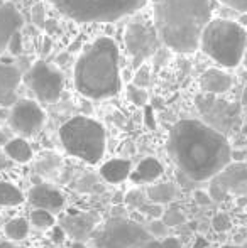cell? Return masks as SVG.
I'll use <instances>...</instances> for the list:
<instances>
[{
  "instance_id": "1",
  "label": "cell",
  "mask_w": 247,
  "mask_h": 248,
  "mask_svg": "<svg viewBox=\"0 0 247 248\" xmlns=\"http://www.w3.org/2000/svg\"><path fill=\"white\" fill-rule=\"evenodd\" d=\"M166 147L180 172L195 183L210 181L232 162L227 137L212 125L193 118L173 125Z\"/></svg>"
},
{
  "instance_id": "2",
  "label": "cell",
  "mask_w": 247,
  "mask_h": 248,
  "mask_svg": "<svg viewBox=\"0 0 247 248\" xmlns=\"http://www.w3.org/2000/svg\"><path fill=\"white\" fill-rule=\"evenodd\" d=\"M154 27L166 47L190 54L212 20V0H154Z\"/></svg>"
},
{
  "instance_id": "3",
  "label": "cell",
  "mask_w": 247,
  "mask_h": 248,
  "mask_svg": "<svg viewBox=\"0 0 247 248\" xmlns=\"http://www.w3.org/2000/svg\"><path fill=\"white\" fill-rule=\"evenodd\" d=\"M73 81L80 95L90 100L112 98L120 92V54L112 37L95 39L76 59Z\"/></svg>"
},
{
  "instance_id": "4",
  "label": "cell",
  "mask_w": 247,
  "mask_h": 248,
  "mask_svg": "<svg viewBox=\"0 0 247 248\" xmlns=\"http://www.w3.org/2000/svg\"><path fill=\"white\" fill-rule=\"evenodd\" d=\"M247 46L244 26L229 19H212L203 29L200 47L208 58L224 68L241 64Z\"/></svg>"
},
{
  "instance_id": "5",
  "label": "cell",
  "mask_w": 247,
  "mask_h": 248,
  "mask_svg": "<svg viewBox=\"0 0 247 248\" xmlns=\"http://www.w3.org/2000/svg\"><path fill=\"white\" fill-rule=\"evenodd\" d=\"M60 140L69 155L97 164L105 154V128L88 117H73L60 128Z\"/></svg>"
},
{
  "instance_id": "6",
  "label": "cell",
  "mask_w": 247,
  "mask_h": 248,
  "mask_svg": "<svg viewBox=\"0 0 247 248\" xmlns=\"http://www.w3.org/2000/svg\"><path fill=\"white\" fill-rule=\"evenodd\" d=\"M148 0H53L54 7L76 22H115L137 12Z\"/></svg>"
},
{
  "instance_id": "7",
  "label": "cell",
  "mask_w": 247,
  "mask_h": 248,
  "mask_svg": "<svg viewBox=\"0 0 247 248\" xmlns=\"http://www.w3.org/2000/svg\"><path fill=\"white\" fill-rule=\"evenodd\" d=\"M149 240L148 228L129 218H112L93 233L95 248H142Z\"/></svg>"
},
{
  "instance_id": "8",
  "label": "cell",
  "mask_w": 247,
  "mask_h": 248,
  "mask_svg": "<svg viewBox=\"0 0 247 248\" xmlns=\"http://www.w3.org/2000/svg\"><path fill=\"white\" fill-rule=\"evenodd\" d=\"M124 43L129 54L132 56V69H137L144 64L146 59L151 58L161 46L156 27H151L144 22H131L125 29Z\"/></svg>"
},
{
  "instance_id": "9",
  "label": "cell",
  "mask_w": 247,
  "mask_h": 248,
  "mask_svg": "<svg viewBox=\"0 0 247 248\" xmlns=\"http://www.w3.org/2000/svg\"><path fill=\"white\" fill-rule=\"evenodd\" d=\"M27 83L33 93L44 103H54L60 100L65 86L63 75L46 61H37L29 69Z\"/></svg>"
},
{
  "instance_id": "10",
  "label": "cell",
  "mask_w": 247,
  "mask_h": 248,
  "mask_svg": "<svg viewBox=\"0 0 247 248\" xmlns=\"http://www.w3.org/2000/svg\"><path fill=\"white\" fill-rule=\"evenodd\" d=\"M210 196L214 201H224L227 196H247V166L231 162L210 179Z\"/></svg>"
},
{
  "instance_id": "11",
  "label": "cell",
  "mask_w": 247,
  "mask_h": 248,
  "mask_svg": "<svg viewBox=\"0 0 247 248\" xmlns=\"http://www.w3.org/2000/svg\"><path fill=\"white\" fill-rule=\"evenodd\" d=\"M46 122V113L34 100H19L12 105L9 124L16 134L22 137L36 135Z\"/></svg>"
},
{
  "instance_id": "12",
  "label": "cell",
  "mask_w": 247,
  "mask_h": 248,
  "mask_svg": "<svg viewBox=\"0 0 247 248\" xmlns=\"http://www.w3.org/2000/svg\"><path fill=\"white\" fill-rule=\"evenodd\" d=\"M24 19L12 3H3L0 7V54L9 47V43L20 31Z\"/></svg>"
},
{
  "instance_id": "13",
  "label": "cell",
  "mask_w": 247,
  "mask_h": 248,
  "mask_svg": "<svg viewBox=\"0 0 247 248\" xmlns=\"http://www.w3.org/2000/svg\"><path fill=\"white\" fill-rule=\"evenodd\" d=\"M20 78L22 76L16 66L0 61V107H12L17 101Z\"/></svg>"
},
{
  "instance_id": "14",
  "label": "cell",
  "mask_w": 247,
  "mask_h": 248,
  "mask_svg": "<svg viewBox=\"0 0 247 248\" xmlns=\"http://www.w3.org/2000/svg\"><path fill=\"white\" fill-rule=\"evenodd\" d=\"M97 226V216L88 213H76V215H66L61 218V228L65 233L73 236L75 240H86L92 236Z\"/></svg>"
},
{
  "instance_id": "15",
  "label": "cell",
  "mask_w": 247,
  "mask_h": 248,
  "mask_svg": "<svg viewBox=\"0 0 247 248\" xmlns=\"http://www.w3.org/2000/svg\"><path fill=\"white\" fill-rule=\"evenodd\" d=\"M29 202L34 208L48 209V211H58L65 206V198L56 187L49 184H37L29 191Z\"/></svg>"
},
{
  "instance_id": "16",
  "label": "cell",
  "mask_w": 247,
  "mask_h": 248,
  "mask_svg": "<svg viewBox=\"0 0 247 248\" xmlns=\"http://www.w3.org/2000/svg\"><path fill=\"white\" fill-rule=\"evenodd\" d=\"M232 86V76L229 73L222 71V69H207L203 75L200 76V88L201 92L208 93V95H222V93L229 92Z\"/></svg>"
},
{
  "instance_id": "17",
  "label": "cell",
  "mask_w": 247,
  "mask_h": 248,
  "mask_svg": "<svg viewBox=\"0 0 247 248\" xmlns=\"http://www.w3.org/2000/svg\"><path fill=\"white\" fill-rule=\"evenodd\" d=\"M163 172H165L163 164L154 157H148L137 164L135 170H132L131 179L135 184H152L163 176Z\"/></svg>"
},
{
  "instance_id": "18",
  "label": "cell",
  "mask_w": 247,
  "mask_h": 248,
  "mask_svg": "<svg viewBox=\"0 0 247 248\" xmlns=\"http://www.w3.org/2000/svg\"><path fill=\"white\" fill-rule=\"evenodd\" d=\"M132 166L129 160L125 159H112L107 160L102 167H100V176L110 184H119L131 177Z\"/></svg>"
},
{
  "instance_id": "19",
  "label": "cell",
  "mask_w": 247,
  "mask_h": 248,
  "mask_svg": "<svg viewBox=\"0 0 247 248\" xmlns=\"http://www.w3.org/2000/svg\"><path fill=\"white\" fill-rule=\"evenodd\" d=\"M3 152L10 160L19 164H26L33 159V149H31L29 142L22 137L10 139L5 144V147H3Z\"/></svg>"
},
{
  "instance_id": "20",
  "label": "cell",
  "mask_w": 247,
  "mask_h": 248,
  "mask_svg": "<svg viewBox=\"0 0 247 248\" xmlns=\"http://www.w3.org/2000/svg\"><path fill=\"white\" fill-rule=\"evenodd\" d=\"M148 199L158 204H168L178 196V187L173 183H152L146 191Z\"/></svg>"
},
{
  "instance_id": "21",
  "label": "cell",
  "mask_w": 247,
  "mask_h": 248,
  "mask_svg": "<svg viewBox=\"0 0 247 248\" xmlns=\"http://www.w3.org/2000/svg\"><path fill=\"white\" fill-rule=\"evenodd\" d=\"M24 199L26 198L19 187L7 181H0V206H19Z\"/></svg>"
},
{
  "instance_id": "22",
  "label": "cell",
  "mask_w": 247,
  "mask_h": 248,
  "mask_svg": "<svg viewBox=\"0 0 247 248\" xmlns=\"http://www.w3.org/2000/svg\"><path fill=\"white\" fill-rule=\"evenodd\" d=\"M3 233L9 240L12 242H20L27 236L29 233V221L24 218H12L5 223L3 226Z\"/></svg>"
},
{
  "instance_id": "23",
  "label": "cell",
  "mask_w": 247,
  "mask_h": 248,
  "mask_svg": "<svg viewBox=\"0 0 247 248\" xmlns=\"http://www.w3.org/2000/svg\"><path fill=\"white\" fill-rule=\"evenodd\" d=\"M54 216L51 215L48 209H41V208H36L33 213H31V225H34L37 230H49V228H54Z\"/></svg>"
},
{
  "instance_id": "24",
  "label": "cell",
  "mask_w": 247,
  "mask_h": 248,
  "mask_svg": "<svg viewBox=\"0 0 247 248\" xmlns=\"http://www.w3.org/2000/svg\"><path fill=\"white\" fill-rule=\"evenodd\" d=\"M127 96H129V100H131L134 105H137V107H144V105L148 103V100H149L146 88L137 86V85L129 86V88H127Z\"/></svg>"
},
{
  "instance_id": "25",
  "label": "cell",
  "mask_w": 247,
  "mask_h": 248,
  "mask_svg": "<svg viewBox=\"0 0 247 248\" xmlns=\"http://www.w3.org/2000/svg\"><path fill=\"white\" fill-rule=\"evenodd\" d=\"M161 219L166 223V225L169 226V228H173V226H180V225H183V223L186 221L185 215H183V213L180 211L178 208H169V209H166V211L163 213Z\"/></svg>"
},
{
  "instance_id": "26",
  "label": "cell",
  "mask_w": 247,
  "mask_h": 248,
  "mask_svg": "<svg viewBox=\"0 0 247 248\" xmlns=\"http://www.w3.org/2000/svg\"><path fill=\"white\" fill-rule=\"evenodd\" d=\"M148 232L151 233L152 238L161 240V238H166V236H168L169 226L166 225L161 218H156V219H151V223L148 225Z\"/></svg>"
},
{
  "instance_id": "27",
  "label": "cell",
  "mask_w": 247,
  "mask_h": 248,
  "mask_svg": "<svg viewBox=\"0 0 247 248\" xmlns=\"http://www.w3.org/2000/svg\"><path fill=\"white\" fill-rule=\"evenodd\" d=\"M148 201H149L148 194L142 193V191H139V189L131 191V193H127V196H125V202H127L131 208H135V209H139L142 204H146Z\"/></svg>"
},
{
  "instance_id": "28",
  "label": "cell",
  "mask_w": 247,
  "mask_h": 248,
  "mask_svg": "<svg viewBox=\"0 0 247 248\" xmlns=\"http://www.w3.org/2000/svg\"><path fill=\"white\" fill-rule=\"evenodd\" d=\"M139 211L142 213V215L149 216L151 219H156V218H161L163 216V204H158V202H152V201H148L146 204H142L141 208H139Z\"/></svg>"
},
{
  "instance_id": "29",
  "label": "cell",
  "mask_w": 247,
  "mask_h": 248,
  "mask_svg": "<svg viewBox=\"0 0 247 248\" xmlns=\"http://www.w3.org/2000/svg\"><path fill=\"white\" fill-rule=\"evenodd\" d=\"M212 226H214L215 232L224 233V232H227V230H231L232 221L225 213H218V215H215L214 219H212Z\"/></svg>"
},
{
  "instance_id": "30",
  "label": "cell",
  "mask_w": 247,
  "mask_h": 248,
  "mask_svg": "<svg viewBox=\"0 0 247 248\" xmlns=\"http://www.w3.org/2000/svg\"><path fill=\"white\" fill-rule=\"evenodd\" d=\"M134 85L142 86V88H146V86L149 85V66L146 64V62H144V64H141L137 69H135Z\"/></svg>"
},
{
  "instance_id": "31",
  "label": "cell",
  "mask_w": 247,
  "mask_h": 248,
  "mask_svg": "<svg viewBox=\"0 0 247 248\" xmlns=\"http://www.w3.org/2000/svg\"><path fill=\"white\" fill-rule=\"evenodd\" d=\"M33 22L37 27H44L46 26V12H44L43 3H36L33 7Z\"/></svg>"
},
{
  "instance_id": "32",
  "label": "cell",
  "mask_w": 247,
  "mask_h": 248,
  "mask_svg": "<svg viewBox=\"0 0 247 248\" xmlns=\"http://www.w3.org/2000/svg\"><path fill=\"white\" fill-rule=\"evenodd\" d=\"M220 2L239 12H247V0H220Z\"/></svg>"
},
{
  "instance_id": "33",
  "label": "cell",
  "mask_w": 247,
  "mask_h": 248,
  "mask_svg": "<svg viewBox=\"0 0 247 248\" xmlns=\"http://www.w3.org/2000/svg\"><path fill=\"white\" fill-rule=\"evenodd\" d=\"M20 32H17L16 36L10 39L9 43V51L12 52V54H20V51H22V43H20Z\"/></svg>"
},
{
  "instance_id": "34",
  "label": "cell",
  "mask_w": 247,
  "mask_h": 248,
  "mask_svg": "<svg viewBox=\"0 0 247 248\" xmlns=\"http://www.w3.org/2000/svg\"><path fill=\"white\" fill-rule=\"evenodd\" d=\"M195 201L201 206H207V204H210L214 199H212L210 193H205V191H195Z\"/></svg>"
},
{
  "instance_id": "35",
  "label": "cell",
  "mask_w": 247,
  "mask_h": 248,
  "mask_svg": "<svg viewBox=\"0 0 247 248\" xmlns=\"http://www.w3.org/2000/svg\"><path fill=\"white\" fill-rule=\"evenodd\" d=\"M142 248H168L165 245V243L161 242V240H156V238H152V240H149L148 243H146Z\"/></svg>"
},
{
  "instance_id": "36",
  "label": "cell",
  "mask_w": 247,
  "mask_h": 248,
  "mask_svg": "<svg viewBox=\"0 0 247 248\" xmlns=\"http://www.w3.org/2000/svg\"><path fill=\"white\" fill-rule=\"evenodd\" d=\"M51 46H53V43H51V39H49V37H44V41H43V54H44V56H46V54H49Z\"/></svg>"
},
{
  "instance_id": "37",
  "label": "cell",
  "mask_w": 247,
  "mask_h": 248,
  "mask_svg": "<svg viewBox=\"0 0 247 248\" xmlns=\"http://www.w3.org/2000/svg\"><path fill=\"white\" fill-rule=\"evenodd\" d=\"M69 248H86V247L83 245V243L80 242V240H75V242H73L71 245H69Z\"/></svg>"
},
{
  "instance_id": "38",
  "label": "cell",
  "mask_w": 247,
  "mask_h": 248,
  "mask_svg": "<svg viewBox=\"0 0 247 248\" xmlns=\"http://www.w3.org/2000/svg\"><path fill=\"white\" fill-rule=\"evenodd\" d=\"M241 103L244 105V107H247V88L242 92V98H241Z\"/></svg>"
},
{
  "instance_id": "39",
  "label": "cell",
  "mask_w": 247,
  "mask_h": 248,
  "mask_svg": "<svg viewBox=\"0 0 247 248\" xmlns=\"http://www.w3.org/2000/svg\"><path fill=\"white\" fill-rule=\"evenodd\" d=\"M0 248H12V245H9V243H2Z\"/></svg>"
},
{
  "instance_id": "40",
  "label": "cell",
  "mask_w": 247,
  "mask_h": 248,
  "mask_svg": "<svg viewBox=\"0 0 247 248\" xmlns=\"http://www.w3.org/2000/svg\"><path fill=\"white\" fill-rule=\"evenodd\" d=\"M222 248H239V247H232V245H225V247H222Z\"/></svg>"
}]
</instances>
